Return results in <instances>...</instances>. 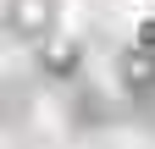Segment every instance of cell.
<instances>
[{
  "label": "cell",
  "instance_id": "6da1fadb",
  "mask_svg": "<svg viewBox=\"0 0 155 149\" xmlns=\"http://www.w3.org/2000/svg\"><path fill=\"white\" fill-rule=\"evenodd\" d=\"M0 28L11 50H39L61 33V0H6Z\"/></svg>",
  "mask_w": 155,
  "mask_h": 149
},
{
  "label": "cell",
  "instance_id": "7a4b0ae2",
  "mask_svg": "<svg viewBox=\"0 0 155 149\" xmlns=\"http://www.w3.org/2000/svg\"><path fill=\"white\" fill-rule=\"evenodd\" d=\"M89 50L78 33H55L50 44H39L33 50V83L39 88H72V83H83L89 78Z\"/></svg>",
  "mask_w": 155,
  "mask_h": 149
},
{
  "label": "cell",
  "instance_id": "3957f363",
  "mask_svg": "<svg viewBox=\"0 0 155 149\" xmlns=\"http://www.w3.org/2000/svg\"><path fill=\"white\" fill-rule=\"evenodd\" d=\"M122 100H127V94H122ZM127 122L139 127V133H150V138H155V88H150V94H133V100H127Z\"/></svg>",
  "mask_w": 155,
  "mask_h": 149
},
{
  "label": "cell",
  "instance_id": "277c9868",
  "mask_svg": "<svg viewBox=\"0 0 155 149\" xmlns=\"http://www.w3.org/2000/svg\"><path fill=\"white\" fill-rule=\"evenodd\" d=\"M133 44H144V50H155V17H144V22L133 28Z\"/></svg>",
  "mask_w": 155,
  "mask_h": 149
}]
</instances>
